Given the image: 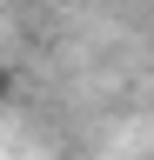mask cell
I'll return each instance as SVG.
<instances>
[{
	"mask_svg": "<svg viewBox=\"0 0 154 160\" xmlns=\"http://www.w3.org/2000/svg\"><path fill=\"white\" fill-rule=\"evenodd\" d=\"M13 93H20V73H13V67H7V60H0V107H7V100H13Z\"/></svg>",
	"mask_w": 154,
	"mask_h": 160,
	"instance_id": "1",
	"label": "cell"
}]
</instances>
